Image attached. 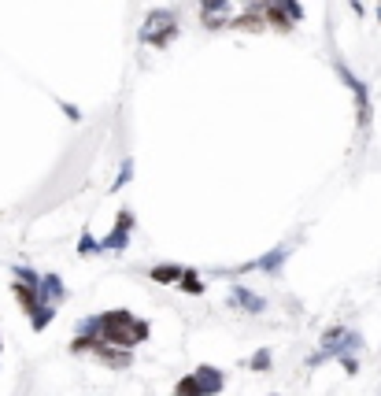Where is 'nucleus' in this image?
<instances>
[{
    "label": "nucleus",
    "mask_w": 381,
    "mask_h": 396,
    "mask_svg": "<svg viewBox=\"0 0 381 396\" xmlns=\"http://www.w3.org/2000/svg\"><path fill=\"white\" fill-rule=\"evenodd\" d=\"M89 330H100L97 337L108 341V345H115V348H133L137 341H145V333H148V326L137 323V318L126 315V311H111V315L93 318Z\"/></svg>",
    "instance_id": "obj_1"
},
{
    "label": "nucleus",
    "mask_w": 381,
    "mask_h": 396,
    "mask_svg": "<svg viewBox=\"0 0 381 396\" xmlns=\"http://www.w3.org/2000/svg\"><path fill=\"white\" fill-rule=\"evenodd\" d=\"M219 385H222V374L212 367H200L197 374L178 382V396H207V392H219Z\"/></svg>",
    "instance_id": "obj_2"
},
{
    "label": "nucleus",
    "mask_w": 381,
    "mask_h": 396,
    "mask_svg": "<svg viewBox=\"0 0 381 396\" xmlns=\"http://www.w3.org/2000/svg\"><path fill=\"white\" fill-rule=\"evenodd\" d=\"M141 37H145L148 45H167L170 37H174V15L156 11V15H152L148 23H145V33H141Z\"/></svg>",
    "instance_id": "obj_3"
},
{
    "label": "nucleus",
    "mask_w": 381,
    "mask_h": 396,
    "mask_svg": "<svg viewBox=\"0 0 381 396\" xmlns=\"http://www.w3.org/2000/svg\"><path fill=\"white\" fill-rule=\"evenodd\" d=\"M130 226H133V219H130V212H122V219H119V230L104 241L108 249H122V241H126V234H130Z\"/></svg>",
    "instance_id": "obj_4"
},
{
    "label": "nucleus",
    "mask_w": 381,
    "mask_h": 396,
    "mask_svg": "<svg viewBox=\"0 0 381 396\" xmlns=\"http://www.w3.org/2000/svg\"><path fill=\"white\" fill-rule=\"evenodd\" d=\"M226 26H237V30H263V19H259L256 11H249V15L234 19V23H226Z\"/></svg>",
    "instance_id": "obj_5"
},
{
    "label": "nucleus",
    "mask_w": 381,
    "mask_h": 396,
    "mask_svg": "<svg viewBox=\"0 0 381 396\" xmlns=\"http://www.w3.org/2000/svg\"><path fill=\"white\" fill-rule=\"evenodd\" d=\"M234 296L241 300V308H249V311H259V308H263V300H259V296H252V293H244V289H237Z\"/></svg>",
    "instance_id": "obj_6"
},
{
    "label": "nucleus",
    "mask_w": 381,
    "mask_h": 396,
    "mask_svg": "<svg viewBox=\"0 0 381 396\" xmlns=\"http://www.w3.org/2000/svg\"><path fill=\"white\" fill-rule=\"evenodd\" d=\"M178 267H156V271H152V278H156V281H178Z\"/></svg>",
    "instance_id": "obj_7"
},
{
    "label": "nucleus",
    "mask_w": 381,
    "mask_h": 396,
    "mask_svg": "<svg viewBox=\"0 0 381 396\" xmlns=\"http://www.w3.org/2000/svg\"><path fill=\"white\" fill-rule=\"evenodd\" d=\"M230 8V0H204V15H219Z\"/></svg>",
    "instance_id": "obj_8"
},
{
    "label": "nucleus",
    "mask_w": 381,
    "mask_h": 396,
    "mask_svg": "<svg viewBox=\"0 0 381 396\" xmlns=\"http://www.w3.org/2000/svg\"><path fill=\"white\" fill-rule=\"evenodd\" d=\"M185 278H182V289H189V293H200V281L193 278V274H189V271H182Z\"/></svg>",
    "instance_id": "obj_9"
},
{
    "label": "nucleus",
    "mask_w": 381,
    "mask_h": 396,
    "mask_svg": "<svg viewBox=\"0 0 381 396\" xmlns=\"http://www.w3.org/2000/svg\"><path fill=\"white\" fill-rule=\"evenodd\" d=\"M266 360H271V352H259V355H256V360H252V367H256V370H266V367H271V363H266Z\"/></svg>",
    "instance_id": "obj_10"
}]
</instances>
